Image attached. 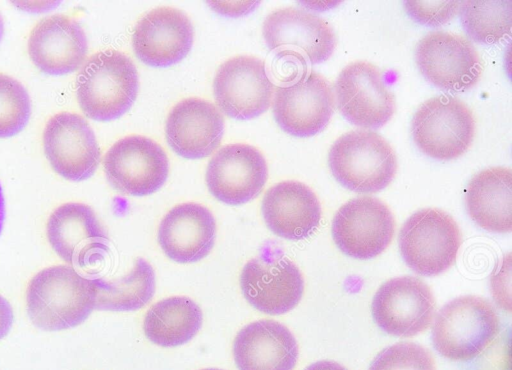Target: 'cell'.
Returning a JSON list of instances; mask_svg holds the SVG:
<instances>
[{"mask_svg": "<svg viewBox=\"0 0 512 370\" xmlns=\"http://www.w3.org/2000/svg\"><path fill=\"white\" fill-rule=\"evenodd\" d=\"M96 281L72 266L56 265L38 272L26 290L27 313L46 331H60L83 323L96 304Z\"/></svg>", "mask_w": 512, "mask_h": 370, "instance_id": "obj_1", "label": "cell"}, {"mask_svg": "<svg viewBox=\"0 0 512 370\" xmlns=\"http://www.w3.org/2000/svg\"><path fill=\"white\" fill-rule=\"evenodd\" d=\"M461 242L456 221L437 208L416 211L399 233V248L406 265L428 277L440 275L454 264Z\"/></svg>", "mask_w": 512, "mask_h": 370, "instance_id": "obj_5", "label": "cell"}, {"mask_svg": "<svg viewBox=\"0 0 512 370\" xmlns=\"http://www.w3.org/2000/svg\"><path fill=\"white\" fill-rule=\"evenodd\" d=\"M201 370H222V369H218V368H206V369H201Z\"/></svg>", "mask_w": 512, "mask_h": 370, "instance_id": "obj_39", "label": "cell"}, {"mask_svg": "<svg viewBox=\"0 0 512 370\" xmlns=\"http://www.w3.org/2000/svg\"><path fill=\"white\" fill-rule=\"evenodd\" d=\"M470 218L493 233L512 230V171L508 167L481 170L470 180L465 192Z\"/></svg>", "mask_w": 512, "mask_h": 370, "instance_id": "obj_25", "label": "cell"}, {"mask_svg": "<svg viewBox=\"0 0 512 370\" xmlns=\"http://www.w3.org/2000/svg\"><path fill=\"white\" fill-rule=\"evenodd\" d=\"M157 238L168 258L178 263H194L205 258L212 250L216 221L204 205L181 203L164 215Z\"/></svg>", "mask_w": 512, "mask_h": 370, "instance_id": "obj_22", "label": "cell"}, {"mask_svg": "<svg viewBox=\"0 0 512 370\" xmlns=\"http://www.w3.org/2000/svg\"><path fill=\"white\" fill-rule=\"evenodd\" d=\"M460 1H404L407 14L417 23L439 27L452 20L458 13Z\"/></svg>", "mask_w": 512, "mask_h": 370, "instance_id": "obj_31", "label": "cell"}, {"mask_svg": "<svg viewBox=\"0 0 512 370\" xmlns=\"http://www.w3.org/2000/svg\"><path fill=\"white\" fill-rule=\"evenodd\" d=\"M369 370H436L432 354L413 342H399L382 350Z\"/></svg>", "mask_w": 512, "mask_h": 370, "instance_id": "obj_30", "label": "cell"}, {"mask_svg": "<svg viewBox=\"0 0 512 370\" xmlns=\"http://www.w3.org/2000/svg\"><path fill=\"white\" fill-rule=\"evenodd\" d=\"M139 78L133 61L115 49L91 55L78 72L76 94L83 113L96 121H111L134 104Z\"/></svg>", "mask_w": 512, "mask_h": 370, "instance_id": "obj_2", "label": "cell"}, {"mask_svg": "<svg viewBox=\"0 0 512 370\" xmlns=\"http://www.w3.org/2000/svg\"><path fill=\"white\" fill-rule=\"evenodd\" d=\"M47 239L66 263L85 266L108 251L109 238L94 210L80 202L58 206L46 225Z\"/></svg>", "mask_w": 512, "mask_h": 370, "instance_id": "obj_18", "label": "cell"}, {"mask_svg": "<svg viewBox=\"0 0 512 370\" xmlns=\"http://www.w3.org/2000/svg\"><path fill=\"white\" fill-rule=\"evenodd\" d=\"M3 32H4V23H3L2 16H1V14H0V41H1V39H2Z\"/></svg>", "mask_w": 512, "mask_h": 370, "instance_id": "obj_38", "label": "cell"}, {"mask_svg": "<svg viewBox=\"0 0 512 370\" xmlns=\"http://www.w3.org/2000/svg\"><path fill=\"white\" fill-rule=\"evenodd\" d=\"M217 13L227 17H239L252 12L259 1H207Z\"/></svg>", "mask_w": 512, "mask_h": 370, "instance_id": "obj_33", "label": "cell"}, {"mask_svg": "<svg viewBox=\"0 0 512 370\" xmlns=\"http://www.w3.org/2000/svg\"><path fill=\"white\" fill-rule=\"evenodd\" d=\"M194 30L182 11L162 6L146 13L135 25L132 46L146 65L168 67L180 62L192 48Z\"/></svg>", "mask_w": 512, "mask_h": 370, "instance_id": "obj_19", "label": "cell"}, {"mask_svg": "<svg viewBox=\"0 0 512 370\" xmlns=\"http://www.w3.org/2000/svg\"><path fill=\"white\" fill-rule=\"evenodd\" d=\"M499 332V318L485 298L465 295L446 303L436 314L432 343L444 358L467 361L482 353Z\"/></svg>", "mask_w": 512, "mask_h": 370, "instance_id": "obj_4", "label": "cell"}, {"mask_svg": "<svg viewBox=\"0 0 512 370\" xmlns=\"http://www.w3.org/2000/svg\"><path fill=\"white\" fill-rule=\"evenodd\" d=\"M14 4L26 11L42 12L54 8L59 3L58 1H14Z\"/></svg>", "mask_w": 512, "mask_h": 370, "instance_id": "obj_35", "label": "cell"}, {"mask_svg": "<svg viewBox=\"0 0 512 370\" xmlns=\"http://www.w3.org/2000/svg\"><path fill=\"white\" fill-rule=\"evenodd\" d=\"M304 370H347V369L335 361L321 360V361L312 363L311 365L306 367Z\"/></svg>", "mask_w": 512, "mask_h": 370, "instance_id": "obj_36", "label": "cell"}, {"mask_svg": "<svg viewBox=\"0 0 512 370\" xmlns=\"http://www.w3.org/2000/svg\"><path fill=\"white\" fill-rule=\"evenodd\" d=\"M395 220L388 206L378 198L360 196L343 204L334 215L332 236L346 255L368 260L390 245Z\"/></svg>", "mask_w": 512, "mask_h": 370, "instance_id": "obj_11", "label": "cell"}, {"mask_svg": "<svg viewBox=\"0 0 512 370\" xmlns=\"http://www.w3.org/2000/svg\"><path fill=\"white\" fill-rule=\"evenodd\" d=\"M262 215L267 227L288 240L309 237L321 220V204L306 184L287 180L273 185L262 200Z\"/></svg>", "mask_w": 512, "mask_h": 370, "instance_id": "obj_23", "label": "cell"}, {"mask_svg": "<svg viewBox=\"0 0 512 370\" xmlns=\"http://www.w3.org/2000/svg\"><path fill=\"white\" fill-rule=\"evenodd\" d=\"M202 323L203 313L196 302L186 296H172L147 310L143 331L158 346L176 347L193 339Z\"/></svg>", "mask_w": 512, "mask_h": 370, "instance_id": "obj_26", "label": "cell"}, {"mask_svg": "<svg viewBox=\"0 0 512 370\" xmlns=\"http://www.w3.org/2000/svg\"><path fill=\"white\" fill-rule=\"evenodd\" d=\"M27 46L34 65L50 75L74 72L83 65L88 51L82 26L64 14L41 19L30 32Z\"/></svg>", "mask_w": 512, "mask_h": 370, "instance_id": "obj_20", "label": "cell"}, {"mask_svg": "<svg viewBox=\"0 0 512 370\" xmlns=\"http://www.w3.org/2000/svg\"><path fill=\"white\" fill-rule=\"evenodd\" d=\"M30 114L31 101L24 86L13 77L0 73V138L19 133Z\"/></svg>", "mask_w": 512, "mask_h": 370, "instance_id": "obj_29", "label": "cell"}, {"mask_svg": "<svg viewBox=\"0 0 512 370\" xmlns=\"http://www.w3.org/2000/svg\"><path fill=\"white\" fill-rule=\"evenodd\" d=\"M273 115L282 130L300 138L325 129L335 109V95L329 81L320 73L305 72L294 83L274 91Z\"/></svg>", "mask_w": 512, "mask_h": 370, "instance_id": "obj_12", "label": "cell"}, {"mask_svg": "<svg viewBox=\"0 0 512 370\" xmlns=\"http://www.w3.org/2000/svg\"><path fill=\"white\" fill-rule=\"evenodd\" d=\"M268 177L264 156L255 147L233 143L221 147L206 170L210 193L228 205L245 204L259 195Z\"/></svg>", "mask_w": 512, "mask_h": 370, "instance_id": "obj_17", "label": "cell"}, {"mask_svg": "<svg viewBox=\"0 0 512 370\" xmlns=\"http://www.w3.org/2000/svg\"><path fill=\"white\" fill-rule=\"evenodd\" d=\"M108 182L131 196H147L166 182L169 162L163 148L154 140L130 135L116 141L103 160Z\"/></svg>", "mask_w": 512, "mask_h": 370, "instance_id": "obj_9", "label": "cell"}, {"mask_svg": "<svg viewBox=\"0 0 512 370\" xmlns=\"http://www.w3.org/2000/svg\"><path fill=\"white\" fill-rule=\"evenodd\" d=\"M43 148L52 168L63 178L82 181L96 171L101 154L89 123L79 114L59 112L43 130Z\"/></svg>", "mask_w": 512, "mask_h": 370, "instance_id": "obj_15", "label": "cell"}, {"mask_svg": "<svg viewBox=\"0 0 512 370\" xmlns=\"http://www.w3.org/2000/svg\"><path fill=\"white\" fill-rule=\"evenodd\" d=\"M328 163L335 179L357 193H376L386 188L397 171L392 146L368 129L349 131L333 143Z\"/></svg>", "mask_w": 512, "mask_h": 370, "instance_id": "obj_3", "label": "cell"}, {"mask_svg": "<svg viewBox=\"0 0 512 370\" xmlns=\"http://www.w3.org/2000/svg\"><path fill=\"white\" fill-rule=\"evenodd\" d=\"M95 281V309L105 311L138 310L150 302L156 288L154 269L144 258H137L129 273L120 279Z\"/></svg>", "mask_w": 512, "mask_h": 370, "instance_id": "obj_27", "label": "cell"}, {"mask_svg": "<svg viewBox=\"0 0 512 370\" xmlns=\"http://www.w3.org/2000/svg\"><path fill=\"white\" fill-rule=\"evenodd\" d=\"M511 257L508 253L491 277V291L495 302L504 310H511Z\"/></svg>", "mask_w": 512, "mask_h": 370, "instance_id": "obj_32", "label": "cell"}, {"mask_svg": "<svg viewBox=\"0 0 512 370\" xmlns=\"http://www.w3.org/2000/svg\"><path fill=\"white\" fill-rule=\"evenodd\" d=\"M335 103L342 116L362 129H379L392 118L393 92L377 66L355 61L345 66L334 85Z\"/></svg>", "mask_w": 512, "mask_h": 370, "instance_id": "obj_8", "label": "cell"}, {"mask_svg": "<svg viewBox=\"0 0 512 370\" xmlns=\"http://www.w3.org/2000/svg\"><path fill=\"white\" fill-rule=\"evenodd\" d=\"M240 287L254 308L265 314L281 315L300 302L304 279L296 264L288 258L261 254L243 266Z\"/></svg>", "mask_w": 512, "mask_h": 370, "instance_id": "obj_16", "label": "cell"}, {"mask_svg": "<svg viewBox=\"0 0 512 370\" xmlns=\"http://www.w3.org/2000/svg\"><path fill=\"white\" fill-rule=\"evenodd\" d=\"M415 60L423 77L446 92H463L479 81L483 63L473 43L466 37L433 31L420 39Z\"/></svg>", "mask_w": 512, "mask_h": 370, "instance_id": "obj_7", "label": "cell"}, {"mask_svg": "<svg viewBox=\"0 0 512 370\" xmlns=\"http://www.w3.org/2000/svg\"><path fill=\"white\" fill-rule=\"evenodd\" d=\"M262 34L270 50L311 64L328 60L337 44L336 34L324 18L295 7L271 12L263 22Z\"/></svg>", "mask_w": 512, "mask_h": 370, "instance_id": "obj_13", "label": "cell"}, {"mask_svg": "<svg viewBox=\"0 0 512 370\" xmlns=\"http://www.w3.org/2000/svg\"><path fill=\"white\" fill-rule=\"evenodd\" d=\"M165 132L176 154L199 159L212 154L221 143L224 118L211 102L197 97L185 98L169 112Z\"/></svg>", "mask_w": 512, "mask_h": 370, "instance_id": "obj_21", "label": "cell"}, {"mask_svg": "<svg viewBox=\"0 0 512 370\" xmlns=\"http://www.w3.org/2000/svg\"><path fill=\"white\" fill-rule=\"evenodd\" d=\"M458 14L465 33L478 44H495L511 35V0L460 1Z\"/></svg>", "mask_w": 512, "mask_h": 370, "instance_id": "obj_28", "label": "cell"}, {"mask_svg": "<svg viewBox=\"0 0 512 370\" xmlns=\"http://www.w3.org/2000/svg\"><path fill=\"white\" fill-rule=\"evenodd\" d=\"M411 132L422 153L437 160H453L472 145L475 119L460 99L451 95L435 96L416 110Z\"/></svg>", "mask_w": 512, "mask_h": 370, "instance_id": "obj_6", "label": "cell"}, {"mask_svg": "<svg viewBox=\"0 0 512 370\" xmlns=\"http://www.w3.org/2000/svg\"><path fill=\"white\" fill-rule=\"evenodd\" d=\"M298 356L296 338L275 320L247 324L233 343V357L239 370H293Z\"/></svg>", "mask_w": 512, "mask_h": 370, "instance_id": "obj_24", "label": "cell"}, {"mask_svg": "<svg viewBox=\"0 0 512 370\" xmlns=\"http://www.w3.org/2000/svg\"><path fill=\"white\" fill-rule=\"evenodd\" d=\"M274 91L264 61L249 55L226 60L213 81L217 108L237 120H250L266 112Z\"/></svg>", "mask_w": 512, "mask_h": 370, "instance_id": "obj_10", "label": "cell"}, {"mask_svg": "<svg viewBox=\"0 0 512 370\" xmlns=\"http://www.w3.org/2000/svg\"><path fill=\"white\" fill-rule=\"evenodd\" d=\"M435 300L430 288L414 276L395 277L382 284L372 301V315L386 333L418 335L431 325Z\"/></svg>", "mask_w": 512, "mask_h": 370, "instance_id": "obj_14", "label": "cell"}, {"mask_svg": "<svg viewBox=\"0 0 512 370\" xmlns=\"http://www.w3.org/2000/svg\"><path fill=\"white\" fill-rule=\"evenodd\" d=\"M13 323V311L9 302L0 295V340L5 337Z\"/></svg>", "mask_w": 512, "mask_h": 370, "instance_id": "obj_34", "label": "cell"}, {"mask_svg": "<svg viewBox=\"0 0 512 370\" xmlns=\"http://www.w3.org/2000/svg\"><path fill=\"white\" fill-rule=\"evenodd\" d=\"M4 214H5L4 197H3L2 188L0 185V232L2 229L3 221H4Z\"/></svg>", "mask_w": 512, "mask_h": 370, "instance_id": "obj_37", "label": "cell"}]
</instances>
